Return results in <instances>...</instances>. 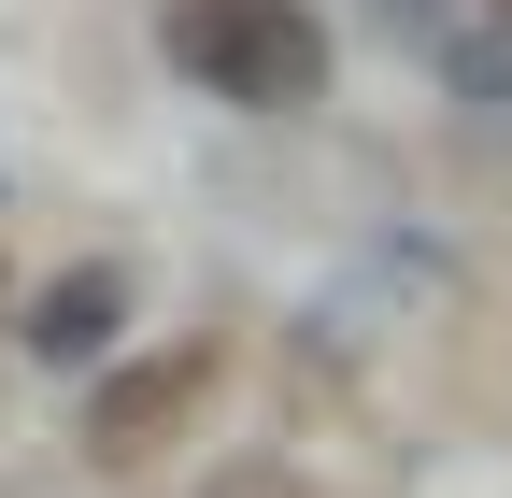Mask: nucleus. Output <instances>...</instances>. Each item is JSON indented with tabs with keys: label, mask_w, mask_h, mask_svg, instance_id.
<instances>
[{
	"label": "nucleus",
	"mask_w": 512,
	"mask_h": 498,
	"mask_svg": "<svg viewBox=\"0 0 512 498\" xmlns=\"http://www.w3.org/2000/svg\"><path fill=\"white\" fill-rule=\"evenodd\" d=\"M157 43H171V72L200 100H228V114L328 100V29H313V0H171Z\"/></svg>",
	"instance_id": "f257e3e1"
},
{
	"label": "nucleus",
	"mask_w": 512,
	"mask_h": 498,
	"mask_svg": "<svg viewBox=\"0 0 512 498\" xmlns=\"http://www.w3.org/2000/svg\"><path fill=\"white\" fill-rule=\"evenodd\" d=\"M200 399H214V342L114 356V370H100V399H86V456H100V470H143V456H171L185 427H200Z\"/></svg>",
	"instance_id": "f03ea898"
},
{
	"label": "nucleus",
	"mask_w": 512,
	"mask_h": 498,
	"mask_svg": "<svg viewBox=\"0 0 512 498\" xmlns=\"http://www.w3.org/2000/svg\"><path fill=\"white\" fill-rule=\"evenodd\" d=\"M114 328H128V271H114V257L57 271V285L29 299V356H43V370H86V356H114Z\"/></svg>",
	"instance_id": "7ed1b4c3"
},
{
	"label": "nucleus",
	"mask_w": 512,
	"mask_h": 498,
	"mask_svg": "<svg viewBox=\"0 0 512 498\" xmlns=\"http://www.w3.org/2000/svg\"><path fill=\"white\" fill-rule=\"evenodd\" d=\"M214 498H299V484H271V470H242V484H214Z\"/></svg>",
	"instance_id": "20e7f679"
}]
</instances>
